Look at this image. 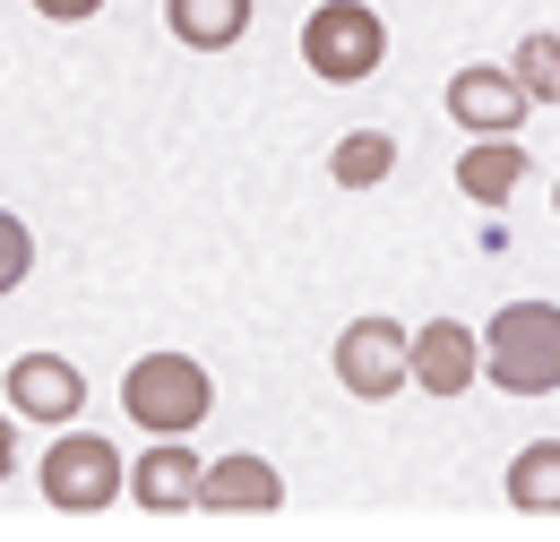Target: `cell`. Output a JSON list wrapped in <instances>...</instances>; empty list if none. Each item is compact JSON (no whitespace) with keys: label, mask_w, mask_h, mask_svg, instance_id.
<instances>
[{"label":"cell","mask_w":560,"mask_h":542,"mask_svg":"<svg viewBox=\"0 0 560 542\" xmlns=\"http://www.w3.org/2000/svg\"><path fill=\"white\" fill-rule=\"evenodd\" d=\"M483 362H491V388L509 397H552L560 388V310L552 302H509L483 337Z\"/></svg>","instance_id":"6da1fadb"},{"label":"cell","mask_w":560,"mask_h":542,"mask_svg":"<svg viewBox=\"0 0 560 542\" xmlns=\"http://www.w3.org/2000/svg\"><path fill=\"white\" fill-rule=\"evenodd\" d=\"M121 405H130L139 431L182 439V431H199L215 413V379L190 362V353H147V362H130V379H121Z\"/></svg>","instance_id":"7a4b0ae2"},{"label":"cell","mask_w":560,"mask_h":542,"mask_svg":"<svg viewBox=\"0 0 560 542\" xmlns=\"http://www.w3.org/2000/svg\"><path fill=\"white\" fill-rule=\"evenodd\" d=\"M302 61L319 69L328 86L371 78V69L388 61V26H380V9H371V0H319L311 26H302Z\"/></svg>","instance_id":"3957f363"},{"label":"cell","mask_w":560,"mask_h":542,"mask_svg":"<svg viewBox=\"0 0 560 542\" xmlns=\"http://www.w3.org/2000/svg\"><path fill=\"white\" fill-rule=\"evenodd\" d=\"M113 491H130L121 457H113V439H95V431H61L52 457H44V499L70 508V517H95Z\"/></svg>","instance_id":"277c9868"},{"label":"cell","mask_w":560,"mask_h":542,"mask_svg":"<svg viewBox=\"0 0 560 542\" xmlns=\"http://www.w3.org/2000/svg\"><path fill=\"white\" fill-rule=\"evenodd\" d=\"M337 379H346L353 397H397L406 379H415V337L397 328V319H353L346 337H337Z\"/></svg>","instance_id":"5b68a950"},{"label":"cell","mask_w":560,"mask_h":542,"mask_svg":"<svg viewBox=\"0 0 560 542\" xmlns=\"http://www.w3.org/2000/svg\"><path fill=\"white\" fill-rule=\"evenodd\" d=\"M517 113H526L517 69H457V78H448V121H457V130L509 138V130H517Z\"/></svg>","instance_id":"8992f818"},{"label":"cell","mask_w":560,"mask_h":542,"mask_svg":"<svg viewBox=\"0 0 560 542\" xmlns=\"http://www.w3.org/2000/svg\"><path fill=\"white\" fill-rule=\"evenodd\" d=\"M9 405L35 413V422H70V413H86V379L61 353H18L9 362Z\"/></svg>","instance_id":"52a82bcc"},{"label":"cell","mask_w":560,"mask_h":542,"mask_svg":"<svg viewBox=\"0 0 560 542\" xmlns=\"http://www.w3.org/2000/svg\"><path fill=\"white\" fill-rule=\"evenodd\" d=\"M475 370H483V337H475V328H457V319H431V328L415 337V379L431 388V397H457Z\"/></svg>","instance_id":"ba28073f"},{"label":"cell","mask_w":560,"mask_h":542,"mask_svg":"<svg viewBox=\"0 0 560 542\" xmlns=\"http://www.w3.org/2000/svg\"><path fill=\"white\" fill-rule=\"evenodd\" d=\"M199 482H208V466H199L182 439H164V448H147V457H139L130 499H139V508H155V517H173V508H199Z\"/></svg>","instance_id":"9c48e42d"},{"label":"cell","mask_w":560,"mask_h":542,"mask_svg":"<svg viewBox=\"0 0 560 542\" xmlns=\"http://www.w3.org/2000/svg\"><path fill=\"white\" fill-rule=\"evenodd\" d=\"M517 181H526V146H517V138H475V146L457 155V190L475 207H500Z\"/></svg>","instance_id":"30bf717a"},{"label":"cell","mask_w":560,"mask_h":542,"mask_svg":"<svg viewBox=\"0 0 560 542\" xmlns=\"http://www.w3.org/2000/svg\"><path fill=\"white\" fill-rule=\"evenodd\" d=\"M284 482L268 457H215L208 482H199V508H277Z\"/></svg>","instance_id":"8fae6325"},{"label":"cell","mask_w":560,"mask_h":542,"mask_svg":"<svg viewBox=\"0 0 560 542\" xmlns=\"http://www.w3.org/2000/svg\"><path fill=\"white\" fill-rule=\"evenodd\" d=\"M164 17L190 52H224V44L250 35V0H164Z\"/></svg>","instance_id":"7c38bea8"},{"label":"cell","mask_w":560,"mask_h":542,"mask_svg":"<svg viewBox=\"0 0 560 542\" xmlns=\"http://www.w3.org/2000/svg\"><path fill=\"white\" fill-rule=\"evenodd\" d=\"M509 499H517L526 517H552L560 508V439H535V448L509 466Z\"/></svg>","instance_id":"4fadbf2b"},{"label":"cell","mask_w":560,"mask_h":542,"mask_svg":"<svg viewBox=\"0 0 560 542\" xmlns=\"http://www.w3.org/2000/svg\"><path fill=\"white\" fill-rule=\"evenodd\" d=\"M328 173L346 181V190H371V181H388L397 173V138H380V130H353L337 155H328Z\"/></svg>","instance_id":"5bb4252c"},{"label":"cell","mask_w":560,"mask_h":542,"mask_svg":"<svg viewBox=\"0 0 560 542\" xmlns=\"http://www.w3.org/2000/svg\"><path fill=\"white\" fill-rule=\"evenodd\" d=\"M517 86H526V104H560V35H526L517 44Z\"/></svg>","instance_id":"9a60e30c"},{"label":"cell","mask_w":560,"mask_h":542,"mask_svg":"<svg viewBox=\"0 0 560 542\" xmlns=\"http://www.w3.org/2000/svg\"><path fill=\"white\" fill-rule=\"evenodd\" d=\"M26 268H35V241H26V224L0 207V293H18V284H26Z\"/></svg>","instance_id":"2e32d148"},{"label":"cell","mask_w":560,"mask_h":542,"mask_svg":"<svg viewBox=\"0 0 560 542\" xmlns=\"http://www.w3.org/2000/svg\"><path fill=\"white\" fill-rule=\"evenodd\" d=\"M35 9H44V17H61V26H78V17H95L104 0H35Z\"/></svg>","instance_id":"e0dca14e"},{"label":"cell","mask_w":560,"mask_h":542,"mask_svg":"<svg viewBox=\"0 0 560 542\" xmlns=\"http://www.w3.org/2000/svg\"><path fill=\"white\" fill-rule=\"evenodd\" d=\"M18 474V431H9V413H0V482Z\"/></svg>","instance_id":"ac0fdd59"}]
</instances>
